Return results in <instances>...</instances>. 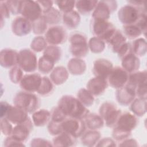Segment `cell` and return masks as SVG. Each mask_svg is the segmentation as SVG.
Segmentation results:
<instances>
[{"instance_id": "cell-1", "label": "cell", "mask_w": 147, "mask_h": 147, "mask_svg": "<svg viewBox=\"0 0 147 147\" xmlns=\"http://www.w3.org/2000/svg\"><path fill=\"white\" fill-rule=\"evenodd\" d=\"M68 117L83 119L88 114L89 111L77 98L71 95L63 96L57 106Z\"/></svg>"}, {"instance_id": "cell-2", "label": "cell", "mask_w": 147, "mask_h": 147, "mask_svg": "<svg viewBox=\"0 0 147 147\" xmlns=\"http://www.w3.org/2000/svg\"><path fill=\"white\" fill-rule=\"evenodd\" d=\"M137 118L132 114L125 112L120 115L113 131V137L117 141H122L128 138L131 131L137 125Z\"/></svg>"}, {"instance_id": "cell-3", "label": "cell", "mask_w": 147, "mask_h": 147, "mask_svg": "<svg viewBox=\"0 0 147 147\" xmlns=\"http://www.w3.org/2000/svg\"><path fill=\"white\" fill-rule=\"evenodd\" d=\"M15 106L24 110L26 113H32L37 109L39 99L37 96L31 92L22 91L17 93L14 99Z\"/></svg>"}, {"instance_id": "cell-4", "label": "cell", "mask_w": 147, "mask_h": 147, "mask_svg": "<svg viewBox=\"0 0 147 147\" xmlns=\"http://www.w3.org/2000/svg\"><path fill=\"white\" fill-rule=\"evenodd\" d=\"M145 8L136 7L131 5H127L120 9L118 16L119 20L125 25L135 24L143 16L146 15L144 11Z\"/></svg>"}, {"instance_id": "cell-5", "label": "cell", "mask_w": 147, "mask_h": 147, "mask_svg": "<svg viewBox=\"0 0 147 147\" xmlns=\"http://www.w3.org/2000/svg\"><path fill=\"white\" fill-rule=\"evenodd\" d=\"M70 52L77 58L85 57L88 52V45L86 36L79 32L72 34L69 37Z\"/></svg>"}, {"instance_id": "cell-6", "label": "cell", "mask_w": 147, "mask_h": 147, "mask_svg": "<svg viewBox=\"0 0 147 147\" xmlns=\"http://www.w3.org/2000/svg\"><path fill=\"white\" fill-rule=\"evenodd\" d=\"M91 32L95 37L106 42L115 31V27L107 20H94L91 22Z\"/></svg>"}, {"instance_id": "cell-7", "label": "cell", "mask_w": 147, "mask_h": 147, "mask_svg": "<svg viewBox=\"0 0 147 147\" xmlns=\"http://www.w3.org/2000/svg\"><path fill=\"white\" fill-rule=\"evenodd\" d=\"M99 112L106 126L109 127H114L121 114V110L117 109L114 104L109 102H105L100 106Z\"/></svg>"}, {"instance_id": "cell-8", "label": "cell", "mask_w": 147, "mask_h": 147, "mask_svg": "<svg viewBox=\"0 0 147 147\" xmlns=\"http://www.w3.org/2000/svg\"><path fill=\"white\" fill-rule=\"evenodd\" d=\"M18 64L26 72L34 71L38 66L36 55L33 51L28 49L21 50L18 52Z\"/></svg>"}, {"instance_id": "cell-9", "label": "cell", "mask_w": 147, "mask_h": 147, "mask_svg": "<svg viewBox=\"0 0 147 147\" xmlns=\"http://www.w3.org/2000/svg\"><path fill=\"white\" fill-rule=\"evenodd\" d=\"M61 127L63 131L67 132L76 138L84 133L86 125L82 119L67 117L61 122Z\"/></svg>"}, {"instance_id": "cell-10", "label": "cell", "mask_w": 147, "mask_h": 147, "mask_svg": "<svg viewBox=\"0 0 147 147\" xmlns=\"http://www.w3.org/2000/svg\"><path fill=\"white\" fill-rule=\"evenodd\" d=\"M117 7L116 1H99L92 13V18L94 20H107L110 17V14L115 10Z\"/></svg>"}, {"instance_id": "cell-11", "label": "cell", "mask_w": 147, "mask_h": 147, "mask_svg": "<svg viewBox=\"0 0 147 147\" xmlns=\"http://www.w3.org/2000/svg\"><path fill=\"white\" fill-rule=\"evenodd\" d=\"M129 75L123 68L116 67L113 68L109 75L107 80L108 84L117 89L122 88L127 84Z\"/></svg>"}, {"instance_id": "cell-12", "label": "cell", "mask_w": 147, "mask_h": 147, "mask_svg": "<svg viewBox=\"0 0 147 147\" xmlns=\"http://www.w3.org/2000/svg\"><path fill=\"white\" fill-rule=\"evenodd\" d=\"M42 9L37 1H23L21 14L22 17L30 21L38 20L42 15Z\"/></svg>"}, {"instance_id": "cell-13", "label": "cell", "mask_w": 147, "mask_h": 147, "mask_svg": "<svg viewBox=\"0 0 147 147\" xmlns=\"http://www.w3.org/2000/svg\"><path fill=\"white\" fill-rule=\"evenodd\" d=\"M45 38L49 44L52 45H57L65 42L67 34L62 26H52L46 32Z\"/></svg>"}, {"instance_id": "cell-14", "label": "cell", "mask_w": 147, "mask_h": 147, "mask_svg": "<svg viewBox=\"0 0 147 147\" xmlns=\"http://www.w3.org/2000/svg\"><path fill=\"white\" fill-rule=\"evenodd\" d=\"M41 80L42 77L40 74L36 73L27 74L23 76L20 86L24 91L33 92L38 90Z\"/></svg>"}, {"instance_id": "cell-15", "label": "cell", "mask_w": 147, "mask_h": 147, "mask_svg": "<svg viewBox=\"0 0 147 147\" xmlns=\"http://www.w3.org/2000/svg\"><path fill=\"white\" fill-rule=\"evenodd\" d=\"M11 29L13 33L17 36H25L29 34L32 30V24L23 17H18L13 21Z\"/></svg>"}, {"instance_id": "cell-16", "label": "cell", "mask_w": 147, "mask_h": 147, "mask_svg": "<svg viewBox=\"0 0 147 147\" xmlns=\"http://www.w3.org/2000/svg\"><path fill=\"white\" fill-rule=\"evenodd\" d=\"M113 68L111 61L105 59H99L94 63L92 72L95 76L107 79Z\"/></svg>"}, {"instance_id": "cell-17", "label": "cell", "mask_w": 147, "mask_h": 147, "mask_svg": "<svg viewBox=\"0 0 147 147\" xmlns=\"http://www.w3.org/2000/svg\"><path fill=\"white\" fill-rule=\"evenodd\" d=\"M33 129L32 122L29 118L25 122L17 124L13 129L11 136L24 142L28 138L30 131Z\"/></svg>"}, {"instance_id": "cell-18", "label": "cell", "mask_w": 147, "mask_h": 147, "mask_svg": "<svg viewBox=\"0 0 147 147\" xmlns=\"http://www.w3.org/2000/svg\"><path fill=\"white\" fill-rule=\"evenodd\" d=\"M108 84L107 79L95 76L88 82L87 88L93 95L99 96L105 92Z\"/></svg>"}, {"instance_id": "cell-19", "label": "cell", "mask_w": 147, "mask_h": 147, "mask_svg": "<svg viewBox=\"0 0 147 147\" xmlns=\"http://www.w3.org/2000/svg\"><path fill=\"white\" fill-rule=\"evenodd\" d=\"M18 53L11 49H4L1 52L0 63L1 65L8 68L13 67L18 64Z\"/></svg>"}, {"instance_id": "cell-20", "label": "cell", "mask_w": 147, "mask_h": 147, "mask_svg": "<svg viewBox=\"0 0 147 147\" xmlns=\"http://www.w3.org/2000/svg\"><path fill=\"white\" fill-rule=\"evenodd\" d=\"M5 118L11 123L17 125L26 121L29 118V117L27 115V113L24 110L16 106L10 105Z\"/></svg>"}, {"instance_id": "cell-21", "label": "cell", "mask_w": 147, "mask_h": 147, "mask_svg": "<svg viewBox=\"0 0 147 147\" xmlns=\"http://www.w3.org/2000/svg\"><path fill=\"white\" fill-rule=\"evenodd\" d=\"M136 95L135 90L127 86L117 89L116 92V98L118 102L125 106L131 103Z\"/></svg>"}, {"instance_id": "cell-22", "label": "cell", "mask_w": 147, "mask_h": 147, "mask_svg": "<svg viewBox=\"0 0 147 147\" xmlns=\"http://www.w3.org/2000/svg\"><path fill=\"white\" fill-rule=\"evenodd\" d=\"M140 60L137 56L130 53L122 59V66L126 72L133 73L140 67Z\"/></svg>"}, {"instance_id": "cell-23", "label": "cell", "mask_w": 147, "mask_h": 147, "mask_svg": "<svg viewBox=\"0 0 147 147\" xmlns=\"http://www.w3.org/2000/svg\"><path fill=\"white\" fill-rule=\"evenodd\" d=\"M75 144L76 137L65 131L57 135L53 140V146H71Z\"/></svg>"}, {"instance_id": "cell-24", "label": "cell", "mask_w": 147, "mask_h": 147, "mask_svg": "<svg viewBox=\"0 0 147 147\" xmlns=\"http://www.w3.org/2000/svg\"><path fill=\"white\" fill-rule=\"evenodd\" d=\"M146 83V72L145 71L134 72L129 76L126 86L135 90L140 86Z\"/></svg>"}, {"instance_id": "cell-25", "label": "cell", "mask_w": 147, "mask_h": 147, "mask_svg": "<svg viewBox=\"0 0 147 147\" xmlns=\"http://www.w3.org/2000/svg\"><path fill=\"white\" fill-rule=\"evenodd\" d=\"M126 42V37L121 31L116 29L113 35L106 42L111 47V49L114 52L117 53L120 47Z\"/></svg>"}, {"instance_id": "cell-26", "label": "cell", "mask_w": 147, "mask_h": 147, "mask_svg": "<svg viewBox=\"0 0 147 147\" xmlns=\"http://www.w3.org/2000/svg\"><path fill=\"white\" fill-rule=\"evenodd\" d=\"M63 23L68 29L76 28L79 24L80 17L79 13L75 10L64 13L63 16Z\"/></svg>"}, {"instance_id": "cell-27", "label": "cell", "mask_w": 147, "mask_h": 147, "mask_svg": "<svg viewBox=\"0 0 147 147\" xmlns=\"http://www.w3.org/2000/svg\"><path fill=\"white\" fill-rule=\"evenodd\" d=\"M84 123L89 129L96 130L102 128L104 125V120L99 115L92 113L88 114L85 118Z\"/></svg>"}, {"instance_id": "cell-28", "label": "cell", "mask_w": 147, "mask_h": 147, "mask_svg": "<svg viewBox=\"0 0 147 147\" xmlns=\"http://www.w3.org/2000/svg\"><path fill=\"white\" fill-rule=\"evenodd\" d=\"M85 62L79 58L72 59L68 63V68L70 73L73 75H81L86 70Z\"/></svg>"}, {"instance_id": "cell-29", "label": "cell", "mask_w": 147, "mask_h": 147, "mask_svg": "<svg viewBox=\"0 0 147 147\" xmlns=\"http://www.w3.org/2000/svg\"><path fill=\"white\" fill-rule=\"evenodd\" d=\"M52 81L56 85H59L66 81L68 77L67 69L63 67H56L50 75Z\"/></svg>"}, {"instance_id": "cell-30", "label": "cell", "mask_w": 147, "mask_h": 147, "mask_svg": "<svg viewBox=\"0 0 147 147\" xmlns=\"http://www.w3.org/2000/svg\"><path fill=\"white\" fill-rule=\"evenodd\" d=\"M33 121L36 126L45 125L51 118V113L47 110H40L34 112L32 116Z\"/></svg>"}, {"instance_id": "cell-31", "label": "cell", "mask_w": 147, "mask_h": 147, "mask_svg": "<svg viewBox=\"0 0 147 147\" xmlns=\"http://www.w3.org/2000/svg\"><path fill=\"white\" fill-rule=\"evenodd\" d=\"M98 2L97 1H76L75 6L80 13L86 15L94 10Z\"/></svg>"}, {"instance_id": "cell-32", "label": "cell", "mask_w": 147, "mask_h": 147, "mask_svg": "<svg viewBox=\"0 0 147 147\" xmlns=\"http://www.w3.org/2000/svg\"><path fill=\"white\" fill-rule=\"evenodd\" d=\"M82 136V143L87 146H92L96 145V144L98 142L100 137V134L99 131L92 130L83 133Z\"/></svg>"}, {"instance_id": "cell-33", "label": "cell", "mask_w": 147, "mask_h": 147, "mask_svg": "<svg viewBox=\"0 0 147 147\" xmlns=\"http://www.w3.org/2000/svg\"><path fill=\"white\" fill-rule=\"evenodd\" d=\"M55 63L51 58L43 55L40 58L38 61V68L39 71L44 74L49 73L53 69Z\"/></svg>"}, {"instance_id": "cell-34", "label": "cell", "mask_w": 147, "mask_h": 147, "mask_svg": "<svg viewBox=\"0 0 147 147\" xmlns=\"http://www.w3.org/2000/svg\"><path fill=\"white\" fill-rule=\"evenodd\" d=\"M131 53L137 57L144 56L146 51V41L142 38L134 40L131 45Z\"/></svg>"}, {"instance_id": "cell-35", "label": "cell", "mask_w": 147, "mask_h": 147, "mask_svg": "<svg viewBox=\"0 0 147 147\" xmlns=\"http://www.w3.org/2000/svg\"><path fill=\"white\" fill-rule=\"evenodd\" d=\"M78 100L85 106H91L94 100V95L85 88L80 89L77 94Z\"/></svg>"}, {"instance_id": "cell-36", "label": "cell", "mask_w": 147, "mask_h": 147, "mask_svg": "<svg viewBox=\"0 0 147 147\" xmlns=\"http://www.w3.org/2000/svg\"><path fill=\"white\" fill-rule=\"evenodd\" d=\"M130 110L138 116H142L146 113V99H137L133 101Z\"/></svg>"}, {"instance_id": "cell-37", "label": "cell", "mask_w": 147, "mask_h": 147, "mask_svg": "<svg viewBox=\"0 0 147 147\" xmlns=\"http://www.w3.org/2000/svg\"><path fill=\"white\" fill-rule=\"evenodd\" d=\"M123 33L125 35V36H126L129 39H134L140 36L142 33V30L136 24L129 25H124L123 26Z\"/></svg>"}, {"instance_id": "cell-38", "label": "cell", "mask_w": 147, "mask_h": 147, "mask_svg": "<svg viewBox=\"0 0 147 147\" xmlns=\"http://www.w3.org/2000/svg\"><path fill=\"white\" fill-rule=\"evenodd\" d=\"M43 55L48 56L56 63L61 57V50L59 47L52 45L47 47L44 50Z\"/></svg>"}, {"instance_id": "cell-39", "label": "cell", "mask_w": 147, "mask_h": 147, "mask_svg": "<svg viewBox=\"0 0 147 147\" xmlns=\"http://www.w3.org/2000/svg\"><path fill=\"white\" fill-rule=\"evenodd\" d=\"M48 23L42 15L38 20L34 21L32 23V30L36 34H41L44 33L47 29Z\"/></svg>"}, {"instance_id": "cell-40", "label": "cell", "mask_w": 147, "mask_h": 147, "mask_svg": "<svg viewBox=\"0 0 147 147\" xmlns=\"http://www.w3.org/2000/svg\"><path fill=\"white\" fill-rule=\"evenodd\" d=\"M88 47L93 53H98L103 52L105 47V44L102 39L95 36L90 40Z\"/></svg>"}, {"instance_id": "cell-41", "label": "cell", "mask_w": 147, "mask_h": 147, "mask_svg": "<svg viewBox=\"0 0 147 147\" xmlns=\"http://www.w3.org/2000/svg\"><path fill=\"white\" fill-rule=\"evenodd\" d=\"M53 89V84L48 77H42L40 86L37 90V92L42 96L49 95Z\"/></svg>"}, {"instance_id": "cell-42", "label": "cell", "mask_w": 147, "mask_h": 147, "mask_svg": "<svg viewBox=\"0 0 147 147\" xmlns=\"http://www.w3.org/2000/svg\"><path fill=\"white\" fill-rule=\"evenodd\" d=\"M48 24L53 25L58 24L61 20V14L58 10L52 7L48 11L43 15Z\"/></svg>"}, {"instance_id": "cell-43", "label": "cell", "mask_w": 147, "mask_h": 147, "mask_svg": "<svg viewBox=\"0 0 147 147\" xmlns=\"http://www.w3.org/2000/svg\"><path fill=\"white\" fill-rule=\"evenodd\" d=\"M47 48V41L42 36L36 37L31 43V48L36 52H41Z\"/></svg>"}, {"instance_id": "cell-44", "label": "cell", "mask_w": 147, "mask_h": 147, "mask_svg": "<svg viewBox=\"0 0 147 147\" xmlns=\"http://www.w3.org/2000/svg\"><path fill=\"white\" fill-rule=\"evenodd\" d=\"M9 74L10 80L15 84L19 83L24 76L22 69L18 66H14L12 67L10 69Z\"/></svg>"}, {"instance_id": "cell-45", "label": "cell", "mask_w": 147, "mask_h": 147, "mask_svg": "<svg viewBox=\"0 0 147 147\" xmlns=\"http://www.w3.org/2000/svg\"><path fill=\"white\" fill-rule=\"evenodd\" d=\"M60 10L64 13L69 12L73 10L74 6L75 5L76 1H58L55 2Z\"/></svg>"}, {"instance_id": "cell-46", "label": "cell", "mask_w": 147, "mask_h": 147, "mask_svg": "<svg viewBox=\"0 0 147 147\" xmlns=\"http://www.w3.org/2000/svg\"><path fill=\"white\" fill-rule=\"evenodd\" d=\"M10 11L14 15L21 13L22 1H6Z\"/></svg>"}, {"instance_id": "cell-47", "label": "cell", "mask_w": 147, "mask_h": 147, "mask_svg": "<svg viewBox=\"0 0 147 147\" xmlns=\"http://www.w3.org/2000/svg\"><path fill=\"white\" fill-rule=\"evenodd\" d=\"M52 110L53 111L52 114H51V118L52 121L57 122H62L66 118L68 117L58 106L55 107Z\"/></svg>"}, {"instance_id": "cell-48", "label": "cell", "mask_w": 147, "mask_h": 147, "mask_svg": "<svg viewBox=\"0 0 147 147\" xmlns=\"http://www.w3.org/2000/svg\"><path fill=\"white\" fill-rule=\"evenodd\" d=\"M13 127L10 122L6 118H1V130L3 135L9 136L11 134Z\"/></svg>"}, {"instance_id": "cell-49", "label": "cell", "mask_w": 147, "mask_h": 147, "mask_svg": "<svg viewBox=\"0 0 147 147\" xmlns=\"http://www.w3.org/2000/svg\"><path fill=\"white\" fill-rule=\"evenodd\" d=\"M48 131L52 136H57L63 132L61 122H57L51 121L48 126Z\"/></svg>"}, {"instance_id": "cell-50", "label": "cell", "mask_w": 147, "mask_h": 147, "mask_svg": "<svg viewBox=\"0 0 147 147\" xmlns=\"http://www.w3.org/2000/svg\"><path fill=\"white\" fill-rule=\"evenodd\" d=\"M4 146H24L22 142L16 139L11 136L8 137L4 141Z\"/></svg>"}, {"instance_id": "cell-51", "label": "cell", "mask_w": 147, "mask_h": 147, "mask_svg": "<svg viewBox=\"0 0 147 147\" xmlns=\"http://www.w3.org/2000/svg\"><path fill=\"white\" fill-rule=\"evenodd\" d=\"M1 17L3 18H9L10 17V10L7 6L6 1H1Z\"/></svg>"}, {"instance_id": "cell-52", "label": "cell", "mask_w": 147, "mask_h": 147, "mask_svg": "<svg viewBox=\"0 0 147 147\" xmlns=\"http://www.w3.org/2000/svg\"><path fill=\"white\" fill-rule=\"evenodd\" d=\"M50 142L41 138H34L31 141V146H53Z\"/></svg>"}, {"instance_id": "cell-53", "label": "cell", "mask_w": 147, "mask_h": 147, "mask_svg": "<svg viewBox=\"0 0 147 147\" xmlns=\"http://www.w3.org/2000/svg\"><path fill=\"white\" fill-rule=\"evenodd\" d=\"M38 3H39V5H40L42 12L44 13H47V11H48L52 6V3L53 2L52 1H37Z\"/></svg>"}, {"instance_id": "cell-54", "label": "cell", "mask_w": 147, "mask_h": 147, "mask_svg": "<svg viewBox=\"0 0 147 147\" xmlns=\"http://www.w3.org/2000/svg\"><path fill=\"white\" fill-rule=\"evenodd\" d=\"M10 106V105H9L6 102H1V118L5 117Z\"/></svg>"}, {"instance_id": "cell-55", "label": "cell", "mask_w": 147, "mask_h": 147, "mask_svg": "<svg viewBox=\"0 0 147 147\" xmlns=\"http://www.w3.org/2000/svg\"><path fill=\"white\" fill-rule=\"evenodd\" d=\"M114 142L109 138H105L101 140L99 142L98 144H96V146H115Z\"/></svg>"}]
</instances>
